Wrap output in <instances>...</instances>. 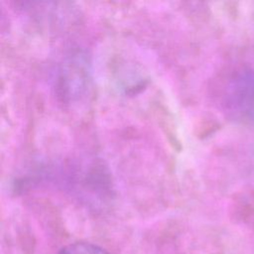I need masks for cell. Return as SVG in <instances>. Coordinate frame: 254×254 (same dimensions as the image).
I'll return each instance as SVG.
<instances>
[{"label":"cell","instance_id":"6da1fadb","mask_svg":"<svg viewBox=\"0 0 254 254\" xmlns=\"http://www.w3.org/2000/svg\"><path fill=\"white\" fill-rule=\"evenodd\" d=\"M219 104L227 118L254 125V69L239 65L223 78L219 88Z\"/></svg>","mask_w":254,"mask_h":254},{"label":"cell","instance_id":"7a4b0ae2","mask_svg":"<svg viewBox=\"0 0 254 254\" xmlns=\"http://www.w3.org/2000/svg\"><path fill=\"white\" fill-rule=\"evenodd\" d=\"M58 254H109L98 245L88 242H75L64 246Z\"/></svg>","mask_w":254,"mask_h":254}]
</instances>
